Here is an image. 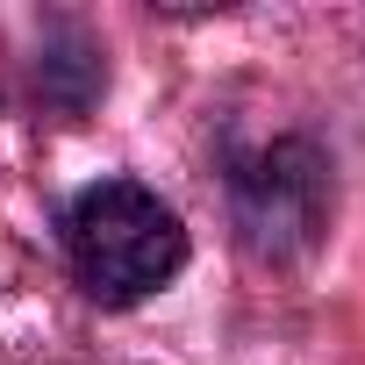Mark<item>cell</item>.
Masks as SVG:
<instances>
[{"mask_svg": "<svg viewBox=\"0 0 365 365\" xmlns=\"http://www.w3.org/2000/svg\"><path fill=\"white\" fill-rule=\"evenodd\" d=\"M230 222L251 258L287 265L329 230V158L308 136H272L230 165Z\"/></svg>", "mask_w": 365, "mask_h": 365, "instance_id": "2", "label": "cell"}, {"mask_svg": "<svg viewBox=\"0 0 365 365\" xmlns=\"http://www.w3.org/2000/svg\"><path fill=\"white\" fill-rule=\"evenodd\" d=\"M65 258L79 272V287L108 308H129L158 287L179 279L187 265V230H179L172 201H158L143 179H93L65 201Z\"/></svg>", "mask_w": 365, "mask_h": 365, "instance_id": "1", "label": "cell"}]
</instances>
